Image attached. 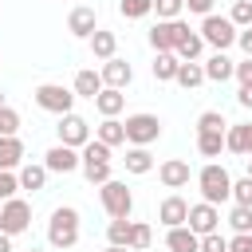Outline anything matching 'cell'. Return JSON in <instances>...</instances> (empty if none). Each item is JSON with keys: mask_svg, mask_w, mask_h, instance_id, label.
Wrapping results in <instances>:
<instances>
[{"mask_svg": "<svg viewBox=\"0 0 252 252\" xmlns=\"http://www.w3.org/2000/svg\"><path fill=\"white\" fill-rule=\"evenodd\" d=\"M47 244L51 248H75L79 244V209L59 205L47 220Z\"/></svg>", "mask_w": 252, "mask_h": 252, "instance_id": "1", "label": "cell"}, {"mask_svg": "<svg viewBox=\"0 0 252 252\" xmlns=\"http://www.w3.org/2000/svg\"><path fill=\"white\" fill-rule=\"evenodd\" d=\"M197 185H201V201H209V205H220V201L232 197V173L224 165H217V161H209L197 173Z\"/></svg>", "mask_w": 252, "mask_h": 252, "instance_id": "2", "label": "cell"}, {"mask_svg": "<svg viewBox=\"0 0 252 252\" xmlns=\"http://www.w3.org/2000/svg\"><path fill=\"white\" fill-rule=\"evenodd\" d=\"M201 35H205V43L209 47H217V51H228L232 43H236V35H240V28L228 20V16H205L201 20Z\"/></svg>", "mask_w": 252, "mask_h": 252, "instance_id": "3", "label": "cell"}, {"mask_svg": "<svg viewBox=\"0 0 252 252\" xmlns=\"http://www.w3.org/2000/svg\"><path fill=\"white\" fill-rule=\"evenodd\" d=\"M35 106L47 110V114H71V106H75V91L59 87V83H39V87H35Z\"/></svg>", "mask_w": 252, "mask_h": 252, "instance_id": "4", "label": "cell"}, {"mask_svg": "<svg viewBox=\"0 0 252 252\" xmlns=\"http://www.w3.org/2000/svg\"><path fill=\"white\" fill-rule=\"evenodd\" d=\"M98 197H102V209L110 213V220H118V217H130V209H134V193L126 189V181H106V185H98Z\"/></svg>", "mask_w": 252, "mask_h": 252, "instance_id": "5", "label": "cell"}, {"mask_svg": "<svg viewBox=\"0 0 252 252\" xmlns=\"http://www.w3.org/2000/svg\"><path fill=\"white\" fill-rule=\"evenodd\" d=\"M28 224H32V205H28L24 197L4 201V209H0V232L20 236V232H28Z\"/></svg>", "mask_w": 252, "mask_h": 252, "instance_id": "6", "label": "cell"}, {"mask_svg": "<svg viewBox=\"0 0 252 252\" xmlns=\"http://www.w3.org/2000/svg\"><path fill=\"white\" fill-rule=\"evenodd\" d=\"M161 138V122L158 114H130L126 118V142L130 146H150Z\"/></svg>", "mask_w": 252, "mask_h": 252, "instance_id": "7", "label": "cell"}, {"mask_svg": "<svg viewBox=\"0 0 252 252\" xmlns=\"http://www.w3.org/2000/svg\"><path fill=\"white\" fill-rule=\"evenodd\" d=\"M55 130H59V142H63V146L83 150V146L91 142V122H87L83 114H75V110H71V114H59V126H55Z\"/></svg>", "mask_w": 252, "mask_h": 252, "instance_id": "8", "label": "cell"}, {"mask_svg": "<svg viewBox=\"0 0 252 252\" xmlns=\"http://www.w3.org/2000/svg\"><path fill=\"white\" fill-rule=\"evenodd\" d=\"M185 32H189V24H181V20H158L154 32H150V47L154 51H173Z\"/></svg>", "mask_w": 252, "mask_h": 252, "instance_id": "9", "label": "cell"}, {"mask_svg": "<svg viewBox=\"0 0 252 252\" xmlns=\"http://www.w3.org/2000/svg\"><path fill=\"white\" fill-rule=\"evenodd\" d=\"M43 165L51 169V173H75V169H83V158H79V150L75 146H51L47 154H43Z\"/></svg>", "mask_w": 252, "mask_h": 252, "instance_id": "10", "label": "cell"}, {"mask_svg": "<svg viewBox=\"0 0 252 252\" xmlns=\"http://www.w3.org/2000/svg\"><path fill=\"white\" fill-rule=\"evenodd\" d=\"M197 236H209V232H217V224H220V213H217V205H209V201H197V205H189V220H185Z\"/></svg>", "mask_w": 252, "mask_h": 252, "instance_id": "11", "label": "cell"}, {"mask_svg": "<svg viewBox=\"0 0 252 252\" xmlns=\"http://www.w3.org/2000/svg\"><path fill=\"white\" fill-rule=\"evenodd\" d=\"M158 220H161L165 228L185 224V220H189V201H185V197H177V193H169V197L158 205Z\"/></svg>", "mask_w": 252, "mask_h": 252, "instance_id": "12", "label": "cell"}, {"mask_svg": "<svg viewBox=\"0 0 252 252\" xmlns=\"http://www.w3.org/2000/svg\"><path fill=\"white\" fill-rule=\"evenodd\" d=\"M67 32H71L75 39H91V35L98 32V16H94V8H75V12L67 16Z\"/></svg>", "mask_w": 252, "mask_h": 252, "instance_id": "13", "label": "cell"}, {"mask_svg": "<svg viewBox=\"0 0 252 252\" xmlns=\"http://www.w3.org/2000/svg\"><path fill=\"white\" fill-rule=\"evenodd\" d=\"M224 150L248 158V154H252V122H236V126H228V130H224Z\"/></svg>", "mask_w": 252, "mask_h": 252, "instance_id": "14", "label": "cell"}, {"mask_svg": "<svg viewBox=\"0 0 252 252\" xmlns=\"http://www.w3.org/2000/svg\"><path fill=\"white\" fill-rule=\"evenodd\" d=\"M98 75H102V83H106V87H118V91H122V87H130V79H134V67H130L126 59H118V55H114V59H106V63H102V71H98Z\"/></svg>", "mask_w": 252, "mask_h": 252, "instance_id": "15", "label": "cell"}, {"mask_svg": "<svg viewBox=\"0 0 252 252\" xmlns=\"http://www.w3.org/2000/svg\"><path fill=\"white\" fill-rule=\"evenodd\" d=\"M158 177H161V185H165V189H181V185H189V161L169 158V161H161V165H158Z\"/></svg>", "mask_w": 252, "mask_h": 252, "instance_id": "16", "label": "cell"}, {"mask_svg": "<svg viewBox=\"0 0 252 252\" xmlns=\"http://www.w3.org/2000/svg\"><path fill=\"white\" fill-rule=\"evenodd\" d=\"M165 248L169 252H201V236L189 224H177V228L165 232Z\"/></svg>", "mask_w": 252, "mask_h": 252, "instance_id": "17", "label": "cell"}, {"mask_svg": "<svg viewBox=\"0 0 252 252\" xmlns=\"http://www.w3.org/2000/svg\"><path fill=\"white\" fill-rule=\"evenodd\" d=\"M236 75V63L224 55V51H213L209 59H205V79L209 83H224V79H232Z\"/></svg>", "mask_w": 252, "mask_h": 252, "instance_id": "18", "label": "cell"}, {"mask_svg": "<svg viewBox=\"0 0 252 252\" xmlns=\"http://www.w3.org/2000/svg\"><path fill=\"white\" fill-rule=\"evenodd\" d=\"M94 106H98V114H102V118H118V114H122V106H126V94H122L118 87H102V91L94 94Z\"/></svg>", "mask_w": 252, "mask_h": 252, "instance_id": "19", "label": "cell"}, {"mask_svg": "<svg viewBox=\"0 0 252 252\" xmlns=\"http://www.w3.org/2000/svg\"><path fill=\"white\" fill-rule=\"evenodd\" d=\"M205 51V35L201 32H185L181 39H177V47H173V55L181 59V63H189V59H197Z\"/></svg>", "mask_w": 252, "mask_h": 252, "instance_id": "20", "label": "cell"}, {"mask_svg": "<svg viewBox=\"0 0 252 252\" xmlns=\"http://www.w3.org/2000/svg\"><path fill=\"white\" fill-rule=\"evenodd\" d=\"M94 138H98V142H106V146L114 150V146H122V142H126V122H118V118H102V122H98V130H94Z\"/></svg>", "mask_w": 252, "mask_h": 252, "instance_id": "21", "label": "cell"}, {"mask_svg": "<svg viewBox=\"0 0 252 252\" xmlns=\"http://www.w3.org/2000/svg\"><path fill=\"white\" fill-rule=\"evenodd\" d=\"M24 161V142L12 134V138H4L0 134V169H16Z\"/></svg>", "mask_w": 252, "mask_h": 252, "instance_id": "22", "label": "cell"}, {"mask_svg": "<svg viewBox=\"0 0 252 252\" xmlns=\"http://www.w3.org/2000/svg\"><path fill=\"white\" fill-rule=\"evenodd\" d=\"M114 51H118V35H114V32H94V35H91V55H94V59L106 63V59H114Z\"/></svg>", "mask_w": 252, "mask_h": 252, "instance_id": "23", "label": "cell"}, {"mask_svg": "<svg viewBox=\"0 0 252 252\" xmlns=\"http://www.w3.org/2000/svg\"><path fill=\"white\" fill-rule=\"evenodd\" d=\"M177 67H181V59H177L173 51H158V59H154V79H158V83H173V79H177Z\"/></svg>", "mask_w": 252, "mask_h": 252, "instance_id": "24", "label": "cell"}, {"mask_svg": "<svg viewBox=\"0 0 252 252\" xmlns=\"http://www.w3.org/2000/svg\"><path fill=\"white\" fill-rule=\"evenodd\" d=\"M173 83H177V87H185V91L201 87V83H205V63H197V59L181 63V67H177V79H173Z\"/></svg>", "mask_w": 252, "mask_h": 252, "instance_id": "25", "label": "cell"}, {"mask_svg": "<svg viewBox=\"0 0 252 252\" xmlns=\"http://www.w3.org/2000/svg\"><path fill=\"white\" fill-rule=\"evenodd\" d=\"M102 87H106V83H102L98 71H79V75H75V94H79V98H91V102H94V94H98Z\"/></svg>", "mask_w": 252, "mask_h": 252, "instance_id": "26", "label": "cell"}, {"mask_svg": "<svg viewBox=\"0 0 252 252\" xmlns=\"http://www.w3.org/2000/svg\"><path fill=\"white\" fill-rule=\"evenodd\" d=\"M197 150H201V158H220V150H224V130H201V134H197Z\"/></svg>", "mask_w": 252, "mask_h": 252, "instance_id": "27", "label": "cell"}, {"mask_svg": "<svg viewBox=\"0 0 252 252\" xmlns=\"http://www.w3.org/2000/svg\"><path fill=\"white\" fill-rule=\"evenodd\" d=\"M47 173H51L47 165H32V161L20 165V189H32V193L43 189V185H47Z\"/></svg>", "mask_w": 252, "mask_h": 252, "instance_id": "28", "label": "cell"}, {"mask_svg": "<svg viewBox=\"0 0 252 252\" xmlns=\"http://www.w3.org/2000/svg\"><path fill=\"white\" fill-rule=\"evenodd\" d=\"M83 165H110V146L106 142H98V138H91L87 146H83Z\"/></svg>", "mask_w": 252, "mask_h": 252, "instance_id": "29", "label": "cell"}, {"mask_svg": "<svg viewBox=\"0 0 252 252\" xmlns=\"http://www.w3.org/2000/svg\"><path fill=\"white\" fill-rule=\"evenodd\" d=\"M126 169H130V173H150V169H154V154H150L146 146H130V150H126Z\"/></svg>", "mask_w": 252, "mask_h": 252, "instance_id": "30", "label": "cell"}, {"mask_svg": "<svg viewBox=\"0 0 252 252\" xmlns=\"http://www.w3.org/2000/svg\"><path fill=\"white\" fill-rule=\"evenodd\" d=\"M130 228H134V220H130V217H118V220H110V224H106V240H110V244H126V248H130Z\"/></svg>", "mask_w": 252, "mask_h": 252, "instance_id": "31", "label": "cell"}, {"mask_svg": "<svg viewBox=\"0 0 252 252\" xmlns=\"http://www.w3.org/2000/svg\"><path fill=\"white\" fill-rule=\"evenodd\" d=\"M118 12H122L126 20H142V16L154 12V0H118Z\"/></svg>", "mask_w": 252, "mask_h": 252, "instance_id": "32", "label": "cell"}, {"mask_svg": "<svg viewBox=\"0 0 252 252\" xmlns=\"http://www.w3.org/2000/svg\"><path fill=\"white\" fill-rule=\"evenodd\" d=\"M228 224H232L236 232H252V205H232Z\"/></svg>", "mask_w": 252, "mask_h": 252, "instance_id": "33", "label": "cell"}, {"mask_svg": "<svg viewBox=\"0 0 252 252\" xmlns=\"http://www.w3.org/2000/svg\"><path fill=\"white\" fill-rule=\"evenodd\" d=\"M228 20H232L236 28H252V0H236L232 12H228Z\"/></svg>", "mask_w": 252, "mask_h": 252, "instance_id": "34", "label": "cell"}, {"mask_svg": "<svg viewBox=\"0 0 252 252\" xmlns=\"http://www.w3.org/2000/svg\"><path fill=\"white\" fill-rule=\"evenodd\" d=\"M0 134H4V138H12V134H20V114H16V110H12L8 102L0 106Z\"/></svg>", "mask_w": 252, "mask_h": 252, "instance_id": "35", "label": "cell"}, {"mask_svg": "<svg viewBox=\"0 0 252 252\" xmlns=\"http://www.w3.org/2000/svg\"><path fill=\"white\" fill-rule=\"evenodd\" d=\"M20 193V173H12V169H0V201H12Z\"/></svg>", "mask_w": 252, "mask_h": 252, "instance_id": "36", "label": "cell"}, {"mask_svg": "<svg viewBox=\"0 0 252 252\" xmlns=\"http://www.w3.org/2000/svg\"><path fill=\"white\" fill-rule=\"evenodd\" d=\"M201 130H228V122H224L220 110H205V114L197 118V134H201Z\"/></svg>", "mask_w": 252, "mask_h": 252, "instance_id": "37", "label": "cell"}, {"mask_svg": "<svg viewBox=\"0 0 252 252\" xmlns=\"http://www.w3.org/2000/svg\"><path fill=\"white\" fill-rule=\"evenodd\" d=\"M150 240H154V232H150V224H142V220H134V228H130V248H150Z\"/></svg>", "mask_w": 252, "mask_h": 252, "instance_id": "38", "label": "cell"}, {"mask_svg": "<svg viewBox=\"0 0 252 252\" xmlns=\"http://www.w3.org/2000/svg\"><path fill=\"white\" fill-rule=\"evenodd\" d=\"M181 8H185V0H154L158 20H177V16H181Z\"/></svg>", "mask_w": 252, "mask_h": 252, "instance_id": "39", "label": "cell"}, {"mask_svg": "<svg viewBox=\"0 0 252 252\" xmlns=\"http://www.w3.org/2000/svg\"><path fill=\"white\" fill-rule=\"evenodd\" d=\"M232 201L236 205H252V177L244 173L240 181H232Z\"/></svg>", "mask_w": 252, "mask_h": 252, "instance_id": "40", "label": "cell"}, {"mask_svg": "<svg viewBox=\"0 0 252 252\" xmlns=\"http://www.w3.org/2000/svg\"><path fill=\"white\" fill-rule=\"evenodd\" d=\"M83 177L91 185H106L110 181V165H83Z\"/></svg>", "mask_w": 252, "mask_h": 252, "instance_id": "41", "label": "cell"}, {"mask_svg": "<svg viewBox=\"0 0 252 252\" xmlns=\"http://www.w3.org/2000/svg\"><path fill=\"white\" fill-rule=\"evenodd\" d=\"M201 252H228V240L220 232H209V236H201Z\"/></svg>", "mask_w": 252, "mask_h": 252, "instance_id": "42", "label": "cell"}, {"mask_svg": "<svg viewBox=\"0 0 252 252\" xmlns=\"http://www.w3.org/2000/svg\"><path fill=\"white\" fill-rule=\"evenodd\" d=\"M228 252H252V232H236L228 240Z\"/></svg>", "mask_w": 252, "mask_h": 252, "instance_id": "43", "label": "cell"}, {"mask_svg": "<svg viewBox=\"0 0 252 252\" xmlns=\"http://www.w3.org/2000/svg\"><path fill=\"white\" fill-rule=\"evenodd\" d=\"M236 79H240V87H252V59L236 63Z\"/></svg>", "mask_w": 252, "mask_h": 252, "instance_id": "44", "label": "cell"}, {"mask_svg": "<svg viewBox=\"0 0 252 252\" xmlns=\"http://www.w3.org/2000/svg\"><path fill=\"white\" fill-rule=\"evenodd\" d=\"M236 43H240V51H244V55L252 59V28H244V32L236 35Z\"/></svg>", "mask_w": 252, "mask_h": 252, "instance_id": "45", "label": "cell"}, {"mask_svg": "<svg viewBox=\"0 0 252 252\" xmlns=\"http://www.w3.org/2000/svg\"><path fill=\"white\" fill-rule=\"evenodd\" d=\"M185 8H189V12H201V16H209V12H213V0H185Z\"/></svg>", "mask_w": 252, "mask_h": 252, "instance_id": "46", "label": "cell"}, {"mask_svg": "<svg viewBox=\"0 0 252 252\" xmlns=\"http://www.w3.org/2000/svg\"><path fill=\"white\" fill-rule=\"evenodd\" d=\"M236 102H240L244 110H252V87H240V91H236Z\"/></svg>", "mask_w": 252, "mask_h": 252, "instance_id": "47", "label": "cell"}, {"mask_svg": "<svg viewBox=\"0 0 252 252\" xmlns=\"http://www.w3.org/2000/svg\"><path fill=\"white\" fill-rule=\"evenodd\" d=\"M0 252H12V236L8 232H0Z\"/></svg>", "mask_w": 252, "mask_h": 252, "instance_id": "48", "label": "cell"}, {"mask_svg": "<svg viewBox=\"0 0 252 252\" xmlns=\"http://www.w3.org/2000/svg\"><path fill=\"white\" fill-rule=\"evenodd\" d=\"M106 252H130V248H126V244H110Z\"/></svg>", "mask_w": 252, "mask_h": 252, "instance_id": "49", "label": "cell"}, {"mask_svg": "<svg viewBox=\"0 0 252 252\" xmlns=\"http://www.w3.org/2000/svg\"><path fill=\"white\" fill-rule=\"evenodd\" d=\"M248 177H252V154H248Z\"/></svg>", "mask_w": 252, "mask_h": 252, "instance_id": "50", "label": "cell"}, {"mask_svg": "<svg viewBox=\"0 0 252 252\" xmlns=\"http://www.w3.org/2000/svg\"><path fill=\"white\" fill-rule=\"evenodd\" d=\"M0 106H4V91H0Z\"/></svg>", "mask_w": 252, "mask_h": 252, "instance_id": "51", "label": "cell"}, {"mask_svg": "<svg viewBox=\"0 0 252 252\" xmlns=\"http://www.w3.org/2000/svg\"><path fill=\"white\" fill-rule=\"evenodd\" d=\"M28 252H43V248H28Z\"/></svg>", "mask_w": 252, "mask_h": 252, "instance_id": "52", "label": "cell"}]
</instances>
